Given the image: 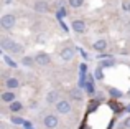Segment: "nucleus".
I'll return each mask as SVG.
<instances>
[{"label":"nucleus","instance_id":"obj_1","mask_svg":"<svg viewBox=\"0 0 130 129\" xmlns=\"http://www.w3.org/2000/svg\"><path fill=\"white\" fill-rule=\"evenodd\" d=\"M0 46H2V50L10 51V53H20L22 51V46H20L17 42L10 40V38H2L0 40Z\"/></svg>","mask_w":130,"mask_h":129},{"label":"nucleus","instance_id":"obj_2","mask_svg":"<svg viewBox=\"0 0 130 129\" xmlns=\"http://www.w3.org/2000/svg\"><path fill=\"white\" fill-rule=\"evenodd\" d=\"M0 25L3 27V28H13V25H15V17L10 15V13H7V15L2 17V20H0Z\"/></svg>","mask_w":130,"mask_h":129},{"label":"nucleus","instance_id":"obj_3","mask_svg":"<svg viewBox=\"0 0 130 129\" xmlns=\"http://www.w3.org/2000/svg\"><path fill=\"white\" fill-rule=\"evenodd\" d=\"M58 116H54V114H50V116H46L44 118V126H46L48 129H54V127H58Z\"/></svg>","mask_w":130,"mask_h":129},{"label":"nucleus","instance_id":"obj_4","mask_svg":"<svg viewBox=\"0 0 130 129\" xmlns=\"http://www.w3.org/2000/svg\"><path fill=\"white\" fill-rule=\"evenodd\" d=\"M50 61H51V56L48 53H40L35 58V63H38L40 66H46V64H50Z\"/></svg>","mask_w":130,"mask_h":129},{"label":"nucleus","instance_id":"obj_5","mask_svg":"<svg viewBox=\"0 0 130 129\" xmlns=\"http://www.w3.org/2000/svg\"><path fill=\"white\" fill-rule=\"evenodd\" d=\"M56 109H58V113H61V114H68L71 111V104L68 103V101H58Z\"/></svg>","mask_w":130,"mask_h":129},{"label":"nucleus","instance_id":"obj_6","mask_svg":"<svg viewBox=\"0 0 130 129\" xmlns=\"http://www.w3.org/2000/svg\"><path fill=\"white\" fill-rule=\"evenodd\" d=\"M73 30L77 33H84L86 32V23L83 22V20H74L73 22Z\"/></svg>","mask_w":130,"mask_h":129},{"label":"nucleus","instance_id":"obj_7","mask_svg":"<svg viewBox=\"0 0 130 129\" xmlns=\"http://www.w3.org/2000/svg\"><path fill=\"white\" fill-rule=\"evenodd\" d=\"M73 56H74V48H71V46H68V48H64L61 51V58L63 60H71Z\"/></svg>","mask_w":130,"mask_h":129},{"label":"nucleus","instance_id":"obj_8","mask_svg":"<svg viewBox=\"0 0 130 129\" xmlns=\"http://www.w3.org/2000/svg\"><path fill=\"white\" fill-rule=\"evenodd\" d=\"M2 101H5V103H15V94L12 93V91H7V93L2 94Z\"/></svg>","mask_w":130,"mask_h":129},{"label":"nucleus","instance_id":"obj_9","mask_svg":"<svg viewBox=\"0 0 130 129\" xmlns=\"http://www.w3.org/2000/svg\"><path fill=\"white\" fill-rule=\"evenodd\" d=\"M18 80H17V78H8V80H7V83H5V86L8 88V89H15V88H18Z\"/></svg>","mask_w":130,"mask_h":129},{"label":"nucleus","instance_id":"obj_10","mask_svg":"<svg viewBox=\"0 0 130 129\" xmlns=\"http://www.w3.org/2000/svg\"><path fill=\"white\" fill-rule=\"evenodd\" d=\"M105 48H107V42L105 40H99V42L94 43V50H97V51H104Z\"/></svg>","mask_w":130,"mask_h":129},{"label":"nucleus","instance_id":"obj_11","mask_svg":"<svg viewBox=\"0 0 130 129\" xmlns=\"http://www.w3.org/2000/svg\"><path fill=\"white\" fill-rule=\"evenodd\" d=\"M35 10H36V12L44 13V12H48V5H46L44 2H36V3H35Z\"/></svg>","mask_w":130,"mask_h":129},{"label":"nucleus","instance_id":"obj_12","mask_svg":"<svg viewBox=\"0 0 130 129\" xmlns=\"http://www.w3.org/2000/svg\"><path fill=\"white\" fill-rule=\"evenodd\" d=\"M46 99H48V103H56V101H58V93H56V91H50Z\"/></svg>","mask_w":130,"mask_h":129},{"label":"nucleus","instance_id":"obj_13","mask_svg":"<svg viewBox=\"0 0 130 129\" xmlns=\"http://www.w3.org/2000/svg\"><path fill=\"white\" fill-rule=\"evenodd\" d=\"M10 111H12V113H18V111H22V103H18V101L12 103V104H10Z\"/></svg>","mask_w":130,"mask_h":129},{"label":"nucleus","instance_id":"obj_14","mask_svg":"<svg viewBox=\"0 0 130 129\" xmlns=\"http://www.w3.org/2000/svg\"><path fill=\"white\" fill-rule=\"evenodd\" d=\"M86 88H87V91H89V93H94V81H92V78H89V80H87V84H86Z\"/></svg>","mask_w":130,"mask_h":129},{"label":"nucleus","instance_id":"obj_15","mask_svg":"<svg viewBox=\"0 0 130 129\" xmlns=\"http://www.w3.org/2000/svg\"><path fill=\"white\" fill-rule=\"evenodd\" d=\"M3 60H5V63L8 64V66H12V68H17V63L13 61V60L10 58V56H7V55H5V56H3Z\"/></svg>","mask_w":130,"mask_h":129},{"label":"nucleus","instance_id":"obj_16","mask_svg":"<svg viewBox=\"0 0 130 129\" xmlns=\"http://www.w3.org/2000/svg\"><path fill=\"white\" fill-rule=\"evenodd\" d=\"M109 93H110L114 98H120V96H122V91L115 89V88H110V89H109Z\"/></svg>","mask_w":130,"mask_h":129},{"label":"nucleus","instance_id":"obj_17","mask_svg":"<svg viewBox=\"0 0 130 129\" xmlns=\"http://www.w3.org/2000/svg\"><path fill=\"white\" fill-rule=\"evenodd\" d=\"M83 2H84V0H69L71 7H74V8H77V7H81V5H83Z\"/></svg>","mask_w":130,"mask_h":129},{"label":"nucleus","instance_id":"obj_18","mask_svg":"<svg viewBox=\"0 0 130 129\" xmlns=\"http://www.w3.org/2000/svg\"><path fill=\"white\" fill-rule=\"evenodd\" d=\"M101 66H114V60H104V61L101 63Z\"/></svg>","mask_w":130,"mask_h":129},{"label":"nucleus","instance_id":"obj_19","mask_svg":"<svg viewBox=\"0 0 130 129\" xmlns=\"http://www.w3.org/2000/svg\"><path fill=\"white\" fill-rule=\"evenodd\" d=\"M12 123H13V124H25V121H23V119H20V118H13V119H12Z\"/></svg>","mask_w":130,"mask_h":129},{"label":"nucleus","instance_id":"obj_20","mask_svg":"<svg viewBox=\"0 0 130 129\" xmlns=\"http://www.w3.org/2000/svg\"><path fill=\"white\" fill-rule=\"evenodd\" d=\"M73 98H74V99H81V93L77 89H74L73 91Z\"/></svg>","mask_w":130,"mask_h":129},{"label":"nucleus","instance_id":"obj_21","mask_svg":"<svg viewBox=\"0 0 130 129\" xmlns=\"http://www.w3.org/2000/svg\"><path fill=\"white\" fill-rule=\"evenodd\" d=\"M33 60L31 58H23V64H31Z\"/></svg>","mask_w":130,"mask_h":129},{"label":"nucleus","instance_id":"obj_22","mask_svg":"<svg viewBox=\"0 0 130 129\" xmlns=\"http://www.w3.org/2000/svg\"><path fill=\"white\" fill-rule=\"evenodd\" d=\"M23 126H25V129H31V123H30V121H25Z\"/></svg>","mask_w":130,"mask_h":129},{"label":"nucleus","instance_id":"obj_23","mask_svg":"<svg viewBox=\"0 0 130 129\" xmlns=\"http://www.w3.org/2000/svg\"><path fill=\"white\" fill-rule=\"evenodd\" d=\"M124 126L127 127V129H130V118H127V119H125V124H124Z\"/></svg>","mask_w":130,"mask_h":129},{"label":"nucleus","instance_id":"obj_24","mask_svg":"<svg viewBox=\"0 0 130 129\" xmlns=\"http://www.w3.org/2000/svg\"><path fill=\"white\" fill-rule=\"evenodd\" d=\"M95 78H102V71H101V68L95 71Z\"/></svg>","mask_w":130,"mask_h":129},{"label":"nucleus","instance_id":"obj_25","mask_svg":"<svg viewBox=\"0 0 130 129\" xmlns=\"http://www.w3.org/2000/svg\"><path fill=\"white\" fill-rule=\"evenodd\" d=\"M127 111H128V113H130V106H127Z\"/></svg>","mask_w":130,"mask_h":129},{"label":"nucleus","instance_id":"obj_26","mask_svg":"<svg viewBox=\"0 0 130 129\" xmlns=\"http://www.w3.org/2000/svg\"><path fill=\"white\" fill-rule=\"evenodd\" d=\"M128 12H130V5H128Z\"/></svg>","mask_w":130,"mask_h":129}]
</instances>
